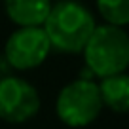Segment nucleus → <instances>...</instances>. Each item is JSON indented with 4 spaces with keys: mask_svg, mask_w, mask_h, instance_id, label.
Returning a JSON list of instances; mask_svg holds the SVG:
<instances>
[{
    "mask_svg": "<svg viewBox=\"0 0 129 129\" xmlns=\"http://www.w3.org/2000/svg\"><path fill=\"white\" fill-rule=\"evenodd\" d=\"M95 8L103 23L123 28L129 25V0H95Z\"/></svg>",
    "mask_w": 129,
    "mask_h": 129,
    "instance_id": "8",
    "label": "nucleus"
},
{
    "mask_svg": "<svg viewBox=\"0 0 129 129\" xmlns=\"http://www.w3.org/2000/svg\"><path fill=\"white\" fill-rule=\"evenodd\" d=\"M51 51L44 27H17L6 40L2 57L10 69L27 72L42 67Z\"/></svg>",
    "mask_w": 129,
    "mask_h": 129,
    "instance_id": "4",
    "label": "nucleus"
},
{
    "mask_svg": "<svg viewBox=\"0 0 129 129\" xmlns=\"http://www.w3.org/2000/svg\"><path fill=\"white\" fill-rule=\"evenodd\" d=\"M42 108L40 91L28 80L13 74L0 76V120L12 125L30 121Z\"/></svg>",
    "mask_w": 129,
    "mask_h": 129,
    "instance_id": "5",
    "label": "nucleus"
},
{
    "mask_svg": "<svg viewBox=\"0 0 129 129\" xmlns=\"http://www.w3.org/2000/svg\"><path fill=\"white\" fill-rule=\"evenodd\" d=\"M105 105L97 80H76L61 87L55 99V114L70 129H84L101 118Z\"/></svg>",
    "mask_w": 129,
    "mask_h": 129,
    "instance_id": "3",
    "label": "nucleus"
},
{
    "mask_svg": "<svg viewBox=\"0 0 129 129\" xmlns=\"http://www.w3.org/2000/svg\"><path fill=\"white\" fill-rule=\"evenodd\" d=\"M42 27L53 51L63 55H80L95 30L97 19L80 0H57Z\"/></svg>",
    "mask_w": 129,
    "mask_h": 129,
    "instance_id": "1",
    "label": "nucleus"
},
{
    "mask_svg": "<svg viewBox=\"0 0 129 129\" xmlns=\"http://www.w3.org/2000/svg\"><path fill=\"white\" fill-rule=\"evenodd\" d=\"M97 80L108 78L129 69V32L123 27L101 23L91 32L80 53Z\"/></svg>",
    "mask_w": 129,
    "mask_h": 129,
    "instance_id": "2",
    "label": "nucleus"
},
{
    "mask_svg": "<svg viewBox=\"0 0 129 129\" xmlns=\"http://www.w3.org/2000/svg\"><path fill=\"white\" fill-rule=\"evenodd\" d=\"M53 0H4V12L15 27H42Z\"/></svg>",
    "mask_w": 129,
    "mask_h": 129,
    "instance_id": "6",
    "label": "nucleus"
},
{
    "mask_svg": "<svg viewBox=\"0 0 129 129\" xmlns=\"http://www.w3.org/2000/svg\"><path fill=\"white\" fill-rule=\"evenodd\" d=\"M99 91L105 108L114 114H129V74L120 72L108 78H101Z\"/></svg>",
    "mask_w": 129,
    "mask_h": 129,
    "instance_id": "7",
    "label": "nucleus"
}]
</instances>
